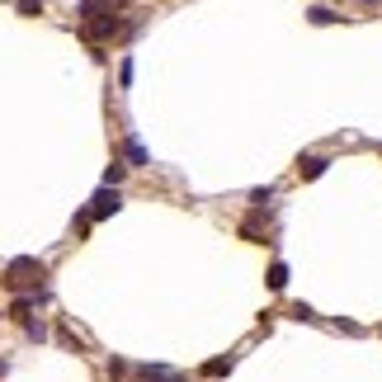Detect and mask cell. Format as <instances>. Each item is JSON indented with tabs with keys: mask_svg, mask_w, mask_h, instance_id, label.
Returning a JSON list of instances; mask_svg holds the SVG:
<instances>
[{
	"mask_svg": "<svg viewBox=\"0 0 382 382\" xmlns=\"http://www.w3.org/2000/svg\"><path fill=\"white\" fill-rule=\"evenodd\" d=\"M43 278H48V269H43V260H33V255H19V260L5 265V283L19 288V293H43Z\"/></svg>",
	"mask_w": 382,
	"mask_h": 382,
	"instance_id": "cell-1",
	"label": "cell"
},
{
	"mask_svg": "<svg viewBox=\"0 0 382 382\" xmlns=\"http://www.w3.org/2000/svg\"><path fill=\"white\" fill-rule=\"evenodd\" d=\"M118 208H123V193H118V189H99L95 198H90L85 218H90V222H99V218H113Z\"/></svg>",
	"mask_w": 382,
	"mask_h": 382,
	"instance_id": "cell-2",
	"label": "cell"
},
{
	"mask_svg": "<svg viewBox=\"0 0 382 382\" xmlns=\"http://www.w3.org/2000/svg\"><path fill=\"white\" fill-rule=\"evenodd\" d=\"M123 19H118V15H99V19H90V24H85V33H90V38H118V33H123Z\"/></svg>",
	"mask_w": 382,
	"mask_h": 382,
	"instance_id": "cell-3",
	"label": "cell"
},
{
	"mask_svg": "<svg viewBox=\"0 0 382 382\" xmlns=\"http://www.w3.org/2000/svg\"><path fill=\"white\" fill-rule=\"evenodd\" d=\"M137 378H142V382H184L180 373H170L165 363H142V368H137Z\"/></svg>",
	"mask_w": 382,
	"mask_h": 382,
	"instance_id": "cell-4",
	"label": "cell"
},
{
	"mask_svg": "<svg viewBox=\"0 0 382 382\" xmlns=\"http://www.w3.org/2000/svg\"><path fill=\"white\" fill-rule=\"evenodd\" d=\"M326 156H302L298 161V170H302V180H321V175H326Z\"/></svg>",
	"mask_w": 382,
	"mask_h": 382,
	"instance_id": "cell-5",
	"label": "cell"
},
{
	"mask_svg": "<svg viewBox=\"0 0 382 382\" xmlns=\"http://www.w3.org/2000/svg\"><path fill=\"white\" fill-rule=\"evenodd\" d=\"M231 363H236L231 354H222V359H208V363H203V373H208V378H222V373H231Z\"/></svg>",
	"mask_w": 382,
	"mask_h": 382,
	"instance_id": "cell-6",
	"label": "cell"
},
{
	"mask_svg": "<svg viewBox=\"0 0 382 382\" xmlns=\"http://www.w3.org/2000/svg\"><path fill=\"white\" fill-rule=\"evenodd\" d=\"M123 151H128V161H133V165H146V161H151V156H146V146H142L137 137H128V142H123Z\"/></svg>",
	"mask_w": 382,
	"mask_h": 382,
	"instance_id": "cell-7",
	"label": "cell"
},
{
	"mask_svg": "<svg viewBox=\"0 0 382 382\" xmlns=\"http://www.w3.org/2000/svg\"><path fill=\"white\" fill-rule=\"evenodd\" d=\"M265 283H269L274 293H283V288H288V265H269V278H265Z\"/></svg>",
	"mask_w": 382,
	"mask_h": 382,
	"instance_id": "cell-8",
	"label": "cell"
},
{
	"mask_svg": "<svg viewBox=\"0 0 382 382\" xmlns=\"http://www.w3.org/2000/svg\"><path fill=\"white\" fill-rule=\"evenodd\" d=\"M99 5H123V0H81V19H85V24L99 15Z\"/></svg>",
	"mask_w": 382,
	"mask_h": 382,
	"instance_id": "cell-9",
	"label": "cell"
},
{
	"mask_svg": "<svg viewBox=\"0 0 382 382\" xmlns=\"http://www.w3.org/2000/svg\"><path fill=\"white\" fill-rule=\"evenodd\" d=\"M123 175H128V165H118V161H113L109 170H104V189H118V184H123Z\"/></svg>",
	"mask_w": 382,
	"mask_h": 382,
	"instance_id": "cell-10",
	"label": "cell"
},
{
	"mask_svg": "<svg viewBox=\"0 0 382 382\" xmlns=\"http://www.w3.org/2000/svg\"><path fill=\"white\" fill-rule=\"evenodd\" d=\"M335 19H340V15L326 10V5H316V10H312V24H335Z\"/></svg>",
	"mask_w": 382,
	"mask_h": 382,
	"instance_id": "cell-11",
	"label": "cell"
},
{
	"mask_svg": "<svg viewBox=\"0 0 382 382\" xmlns=\"http://www.w3.org/2000/svg\"><path fill=\"white\" fill-rule=\"evenodd\" d=\"M19 15H28V19L43 15V0H19Z\"/></svg>",
	"mask_w": 382,
	"mask_h": 382,
	"instance_id": "cell-12",
	"label": "cell"
},
{
	"mask_svg": "<svg viewBox=\"0 0 382 382\" xmlns=\"http://www.w3.org/2000/svg\"><path fill=\"white\" fill-rule=\"evenodd\" d=\"M293 316H298V321H316V312H312L307 302H298V307H293Z\"/></svg>",
	"mask_w": 382,
	"mask_h": 382,
	"instance_id": "cell-13",
	"label": "cell"
}]
</instances>
